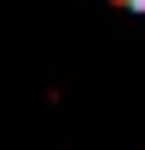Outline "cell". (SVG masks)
Here are the masks:
<instances>
[{"mask_svg": "<svg viewBox=\"0 0 145 150\" xmlns=\"http://www.w3.org/2000/svg\"><path fill=\"white\" fill-rule=\"evenodd\" d=\"M116 6H128V12H145V0H116Z\"/></svg>", "mask_w": 145, "mask_h": 150, "instance_id": "6da1fadb", "label": "cell"}]
</instances>
